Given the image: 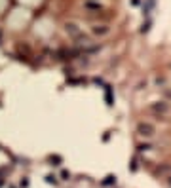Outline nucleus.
<instances>
[{
    "label": "nucleus",
    "instance_id": "f257e3e1",
    "mask_svg": "<svg viewBox=\"0 0 171 188\" xmlns=\"http://www.w3.org/2000/svg\"><path fill=\"white\" fill-rule=\"evenodd\" d=\"M148 108H150V112L156 114L158 118H165V116L171 112V104H169L167 101H154Z\"/></svg>",
    "mask_w": 171,
    "mask_h": 188
},
{
    "label": "nucleus",
    "instance_id": "f03ea898",
    "mask_svg": "<svg viewBox=\"0 0 171 188\" xmlns=\"http://www.w3.org/2000/svg\"><path fill=\"white\" fill-rule=\"evenodd\" d=\"M137 133L141 135V137H144V139H150V137H154V133H156V127H154L152 124H148V122H139L137 124Z\"/></svg>",
    "mask_w": 171,
    "mask_h": 188
},
{
    "label": "nucleus",
    "instance_id": "7ed1b4c3",
    "mask_svg": "<svg viewBox=\"0 0 171 188\" xmlns=\"http://www.w3.org/2000/svg\"><path fill=\"white\" fill-rule=\"evenodd\" d=\"M65 30H67V34L72 36L74 40L82 36V30H80V27H78L76 23H65Z\"/></svg>",
    "mask_w": 171,
    "mask_h": 188
},
{
    "label": "nucleus",
    "instance_id": "20e7f679",
    "mask_svg": "<svg viewBox=\"0 0 171 188\" xmlns=\"http://www.w3.org/2000/svg\"><path fill=\"white\" fill-rule=\"evenodd\" d=\"M91 33L95 34V36H105V34L110 33V27H108V25H93Z\"/></svg>",
    "mask_w": 171,
    "mask_h": 188
},
{
    "label": "nucleus",
    "instance_id": "39448f33",
    "mask_svg": "<svg viewBox=\"0 0 171 188\" xmlns=\"http://www.w3.org/2000/svg\"><path fill=\"white\" fill-rule=\"evenodd\" d=\"M86 8L91 10V12H101V4H93V2H86Z\"/></svg>",
    "mask_w": 171,
    "mask_h": 188
},
{
    "label": "nucleus",
    "instance_id": "423d86ee",
    "mask_svg": "<svg viewBox=\"0 0 171 188\" xmlns=\"http://www.w3.org/2000/svg\"><path fill=\"white\" fill-rule=\"evenodd\" d=\"M107 90V104H112V91H110V86H105Z\"/></svg>",
    "mask_w": 171,
    "mask_h": 188
},
{
    "label": "nucleus",
    "instance_id": "0eeeda50",
    "mask_svg": "<svg viewBox=\"0 0 171 188\" xmlns=\"http://www.w3.org/2000/svg\"><path fill=\"white\" fill-rule=\"evenodd\" d=\"M114 179H116V177H112V175H108V177H107V179H105V181H103V184H105V186H108V184H112V182H114Z\"/></svg>",
    "mask_w": 171,
    "mask_h": 188
},
{
    "label": "nucleus",
    "instance_id": "6e6552de",
    "mask_svg": "<svg viewBox=\"0 0 171 188\" xmlns=\"http://www.w3.org/2000/svg\"><path fill=\"white\" fill-rule=\"evenodd\" d=\"M164 97L167 101H171V87H164Z\"/></svg>",
    "mask_w": 171,
    "mask_h": 188
},
{
    "label": "nucleus",
    "instance_id": "1a4fd4ad",
    "mask_svg": "<svg viewBox=\"0 0 171 188\" xmlns=\"http://www.w3.org/2000/svg\"><path fill=\"white\" fill-rule=\"evenodd\" d=\"M150 148H152V144H139V152H147Z\"/></svg>",
    "mask_w": 171,
    "mask_h": 188
},
{
    "label": "nucleus",
    "instance_id": "9d476101",
    "mask_svg": "<svg viewBox=\"0 0 171 188\" xmlns=\"http://www.w3.org/2000/svg\"><path fill=\"white\" fill-rule=\"evenodd\" d=\"M48 182H50V184H57V177H53V175H48Z\"/></svg>",
    "mask_w": 171,
    "mask_h": 188
},
{
    "label": "nucleus",
    "instance_id": "9b49d317",
    "mask_svg": "<svg viewBox=\"0 0 171 188\" xmlns=\"http://www.w3.org/2000/svg\"><path fill=\"white\" fill-rule=\"evenodd\" d=\"M51 161H55L53 165H59L61 164V158H59V156H51Z\"/></svg>",
    "mask_w": 171,
    "mask_h": 188
},
{
    "label": "nucleus",
    "instance_id": "f8f14e48",
    "mask_svg": "<svg viewBox=\"0 0 171 188\" xmlns=\"http://www.w3.org/2000/svg\"><path fill=\"white\" fill-rule=\"evenodd\" d=\"M61 177H63V179H69L70 173H69V171H63V173H61Z\"/></svg>",
    "mask_w": 171,
    "mask_h": 188
},
{
    "label": "nucleus",
    "instance_id": "ddd939ff",
    "mask_svg": "<svg viewBox=\"0 0 171 188\" xmlns=\"http://www.w3.org/2000/svg\"><path fill=\"white\" fill-rule=\"evenodd\" d=\"M0 186H2V181H0Z\"/></svg>",
    "mask_w": 171,
    "mask_h": 188
},
{
    "label": "nucleus",
    "instance_id": "4468645a",
    "mask_svg": "<svg viewBox=\"0 0 171 188\" xmlns=\"http://www.w3.org/2000/svg\"><path fill=\"white\" fill-rule=\"evenodd\" d=\"M169 182H171V177H169Z\"/></svg>",
    "mask_w": 171,
    "mask_h": 188
}]
</instances>
